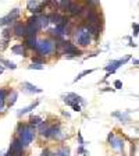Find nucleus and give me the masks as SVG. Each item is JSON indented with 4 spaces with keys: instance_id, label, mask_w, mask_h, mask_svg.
I'll use <instances>...</instances> for the list:
<instances>
[{
    "instance_id": "dca6fc26",
    "label": "nucleus",
    "mask_w": 139,
    "mask_h": 156,
    "mask_svg": "<svg viewBox=\"0 0 139 156\" xmlns=\"http://www.w3.org/2000/svg\"><path fill=\"white\" fill-rule=\"evenodd\" d=\"M54 156H70V149H68L67 146H61V148L54 153Z\"/></svg>"
},
{
    "instance_id": "412c9836",
    "label": "nucleus",
    "mask_w": 139,
    "mask_h": 156,
    "mask_svg": "<svg viewBox=\"0 0 139 156\" xmlns=\"http://www.w3.org/2000/svg\"><path fill=\"white\" fill-rule=\"evenodd\" d=\"M92 71H93V70H85V71H82V73H81V74H78V77H77V78H75L74 81H78V80H81V78H82V77H84V75H88V74H91V73H92Z\"/></svg>"
},
{
    "instance_id": "393cba45",
    "label": "nucleus",
    "mask_w": 139,
    "mask_h": 156,
    "mask_svg": "<svg viewBox=\"0 0 139 156\" xmlns=\"http://www.w3.org/2000/svg\"><path fill=\"white\" fill-rule=\"evenodd\" d=\"M114 87H116L117 89H121V88H123V82H121L120 80H117V81L114 82Z\"/></svg>"
},
{
    "instance_id": "f257e3e1",
    "label": "nucleus",
    "mask_w": 139,
    "mask_h": 156,
    "mask_svg": "<svg viewBox=\"0 0 139 156\" xmlns=\"http://www.w3.org/2000/svg\"><path fill=\"white\" fill-rule=\"evenodd\" d=\"M17 133H18L19 138L24 146H28L29 144L33 141L35 138V127L32 126H24V124H19L18 128H17Z\"/></svg>"
},
{
    "instance_id": "ddd939ff",
    "label": "nucleus",
    "mask_w": 139,
    "mask_h": 156,
    "mask_svg": "<svg viewBox=\"0 0 139 156\" xmlns=\"http://www.w3.org/2000/svg\"><path fill=\"white\" fill-rule=\"evenodd\" d=\"M38 23H39V27H40V29L45 28V27H47V24H49V17L45 16V14L39 16L38 17Z\"/></svg>"
},
{
    "instance_id": "423d86ee",
    "label": "nucleus",
    "mask_w": 139,
    "mask_h": 156,
    "mask_svg": "<svg viewBox=\"0 0 139 156\" xmlns=\"http://www.w3.org/2000/svg\"><path fill=\"white\" fill-rule=\"evenodd\" d=\"M18 16H19V9H14L10 14H7L6 17H3V18L0 20V25H7V24H11L14 20L18 18Z\"/></svg>"
},
{
    "instance_id": "f8f14e48",
    "label": "nucleus",
    "mask_w": 139,
    "mask_h": 156,
    "mask_svg": "<svg viewBox=\"0 0 139 156\" xmlns=\"http://www.w3.org/2000/svg\"><path fill=\"white\" fill-rule=\"evenodd\" d=\"M14 32H16V35H18V36H24L25 35V25L18 23L16 27H14Z\"/></svg>"
},
{
    "instance_id": "b1692460",
    "label": "nucleus",
    "mask_w": 139,
    "mask_h": 156,
    "mask_svg": "<svg viewBox=\"0 0 139 156\" xmlns=\"http://www.w3.org/2000/svg\"><path fill=\"white\" fill-rule=\"evenodd\" d=\"M29 70H43V66L32 64V66H29Z\"/></svg>"
},
{
    "instance_id": "20e7f679",
    "label": "nucleus",
    "mask_w": 139,
    "mask_h": 156,
    "mask_svg": "<svg viewBox=\"0 0 139 156\" xmlns=\"http://www.w3.org/2000/svg\"><path fill=\"white\" fill-rule=\"evenodd\" d=\"M10 152L13 156H24V145L21 144V141L18 138L13 141L11 146H10Z\"/></svg>"
},
{
    "instance_id": "4be33fe9",
    "label": "nucleus",
    "mask_w": 139,
    "mask_h": 156,
    "mask_svg": "<svg viewBox=\"0 0 139 156\" xmlns=\"http://www.w3.org/2000/svg\"><path fill=\"white\" fill-rule=\"evenodd\" d=\"M10 35H11V31H10L9 28H6L3 31V38H4V41H9L10 39Z\"/></svg>"
},
{
    "instance_id": "bb28decb",
    "label": "nucleus",
    "mask_w": 139,
    "mask_h": 156,
    "mask_svg": "<svg viewBox=\"0 0 139 156\" xmlns=\"http://www.w3.org/2000/svg\"><path fill=\"white\" fill-rule=\"evenodd\" d=\"M4 71V67H3V66H2V64H0V74H2V73H3Z\"/></svg>"
},
{
    "instance_id": "6e6552de",
    "label": "nucleus",
    "mask_w": 139,
    "mask_h": 156,
    "mask_svg": "<svg viewBox=\"0 0 139 156\" xmlns=\"http://www.w3.org/2000/svg\"><path fill=\"white\" fill-rule=\"evenodd\" d=\"M21 88H23L25 92H28V94H40V92H42L40 88L35 87V85H32V84H29V82H23Z\"/></svg>"
},
{
    "instance_id": "0eeeda50",
    "label": "nucleus",
    "mask_w": 139,
    "mask_h": 156,
    "mask_svg": "<svg viewBox=\"0 0 139 156\" xmlns=\"http://www.w3.org/2000/svg\"><path fill=\"white\" fill-rule=\"evenodd\" d=\"M128 58H130V56H128V57H125L124 60H116V62H110L109 64L106 66V67H104V70H107V71H109L107 74H110V73H114L117 68L120 67V66H123L124 63H127V60H128Z\"/></svg>"
},
{
    "instance_id": "39448f33",
    "label": "nucleus",
    "mask_w": 139,
    "mask_h": 156,
    "mask_svg": "<svg viewBox=\"0 0 139 156\" xmlns=\"http://www.w3.org/2000/svg\"><path fill=\"white\" fill-rule=\"evenodd\" d=\"M46 7V3L45 2H28V10L29 11H32L33 16L36 14H40L42 13V10Z\"/></svg>"
},
{
    "instance_id": "5701e85b",
    "label": "nucleus",
    "mask_w": 139,
    "mask_h": 156,
    "mask_svg": "<svg viewBox=\"0 0 139 156\" xmlns=\"http://www.w3.org/2000/svg\"><path fill=\"white\" fill-rule=\"evenodd\" d=\"M32 62L36 63L38 66H42L43 63H45V60H42V58H39V57H32Z\"/></svg>"
},
{
    "instance_id": "cd10ccee",
    "label": "nucleus",
    "mask_w": 139,
    "mask_h": 156,
    "mask_svg": "<svg viewBox=\"0 0 139 156\" xmlns=\"http://www.w3.org/2000/svg\"><path fill=\"white\" fill-rule=\"evenodd\" d=\"M4 156H13V155H11V152L9 151V153H7V155H4Z\"/></svg>"
},
{
    "instance_id": "f3484780",
    "label": "nucleus",
    "mask_w": 139,
    "mask_h": 156,
    "mask_svg": "<svg viewBox=\"0 0 139 156\" xmlns=\"http://www.w3.org/2000/svg\"><path fill=\"white\" fill-rule=\"evenodd\" d=\"M111 142V146H113L114 149H123L124 148V142L120 140V138H117V140H114V141H110Z\"/></svg>"
},
{
    "instance_id": "f03ea898",
    "label": "nucleus",
    "mask_w": 139,
    "mask_h": 156,
    "mask_svg": "<svg viewBox=\"0 0 139 156\" xmlns=\"http://www.w3.org/2000/svg\"><path fill=\"white\" fill-rule=\"evenodd\" d=\"M36 52L39 53L40 56H45V55H49V53L53 52V49H54V43L50 41V39H42V41H39L36 42Z\"/></svg>"
},
{
    "instance_id": "4468645a",
    "label": "nucleus",
    "mask_w": 139,
    "mask_h": 156,
    "mask_svg": "<svg viewBox=\"0 0 139 156\" xmlns=\"http://www.w3.org/2000/svg\"><path fill=\"white\" fill-rule=\"evenodd\" d=\"M36 42H38V41H36L35 36H28L26 41H25V45L28 46V48H31V49H35L36 48Z\"/></svg>"
},
{
    "instance_id": "7ed1b4c3",
    "label": "nucleus",
    "mask_w": 139,
    "mask_h": 156,
    "mask_svg": "<svg viewBox=\"0 0 139 156\" xmlns=\"http://www.w3.org/2000/svg\"><path fill=\"white\" fill-rule=\"evenodd\" d=\"M75 39L81 46H88L91 43V35H89V32L86 31L85 27H79L75 31Z\"/></svg>"
},
{
    "instance_id": "1a4fd4ad",
    "label": "nucleus",
    "mask_w": 139,
    "mask_h": 156,
    "mask_svg": "<svg viewBox=\"0 0 139 156\" xmlns=\"http://www.w3.org/2000/svg\"><path fill=\"white\" fill-rule=\"evenodd\" d=\"M82 10H84V7L77 4V3H72V2L70 3V6L67 7V11L71 14V16H78V14H81Z\"/></svg>"
},
{
    "instance_id": "a211bd4d",
    "label": "nucleus",
    "mask_w": 139,
    "mask_h": 156,
    "mask_svg": "<svg viewBox=\"0 0 139 156\" xmlns=\"http://www.w3.org/2000/svg\"><path fill=\"white\" fill-rule=\"evenodd\" d=\"M6 95H7V91L4 89H0V110L4 109V101H6Z\"/></svg>"
},
{
    "instance_id": "2eb2a0df",
    "label": "nucleus",
    "mask_w": 139,
    "mask_h": 156,
    "mask_svg": "<svg viewBox=\"0 0 139 156\" xmlns=\"http://www.w3.org/2000/svg\"><path fill=\"white\" fill-rule=\"evenodd\" d=\"M36 105H38V102H36V103L29 105L28 107H24V109H21V110H19L18 113H17V116H18V117H21V116H23V114H25V113H28V112H31V110H32V109H35V107H36Z\"/></svg>"
},
{
    "instance_id": "9d476101",
    "label": "nucleus",
    "mask_w": 139,
    "mask_h": 156,
    "mask_svg": "<svg viewBox=\"0 0 139 156\" xmlns=\"http://www.w3.org/2000/svg\"><path fill=\"white\" fill-rule=\"evenodd\" d=\"M47 17H49V23H53V24H56V25H58V24L63 21V16H60V14L56 13V11Z\"/></svg>"
},
{
    "instance_id": "aec40b11",
    "label": "nucleus",
    "mask_w": 139,
    "mask_h": 156,
    "mask_svg": "<svg viewBox=\"0 0 139 156\" xmlns=\"http://www.w3.org/2000/svg\"><path fill=\"white\" fill-rule=\"evenodd\" d=\"M17 101V92L13 91V92H10V102H9V106H13L14 103H16Z\"/></svg>"
},
{
    "instance_id": "9b49d317",
    "label": "nucleus",
    "mask_w": 139,
    "mask_h": 156,
    "mask_svg": "<svg viewBox=\"0 0 139 156\" xmlns=\"http://www.w3.org/2000/svg\"><path fill=\"white\" fill-rule=\"evenodd\" d=\"M11 52H13L14 55H18V56H25V48H24L23 43H18V45L11 48Z\"/></svg>"
},
{
    "instance_id": "6ab92c4d",
    "label": "nucleus",
    "mask_w": 139,
    "mask_h": 156,
    "mask_svg": "<svg viewBox=\"0 0 139 156\" xmlns=\"http://www.w3.org/2000/svg\"><path fill=\"white\" fill-rule=\"evenodd\" d=\"M29 121H31V126H38V124L42 123V119L39 116H31V119H29Z\"/></svg>"
},
{
    "instance_id": "a878e982",
    "label": "nucleus",
    "mask_w": 139,
    "mask_h": 156,
    "mask_svg": "<svg viewBox=\"0 0 139 156\" xmlns=\"http://www.w3.org/2000/svg\"><path fill=\"white\" fill-rule=\"evenodd\" d=\"M134 35H138V24H134Z\"/></svg>"
}]
</instances>
